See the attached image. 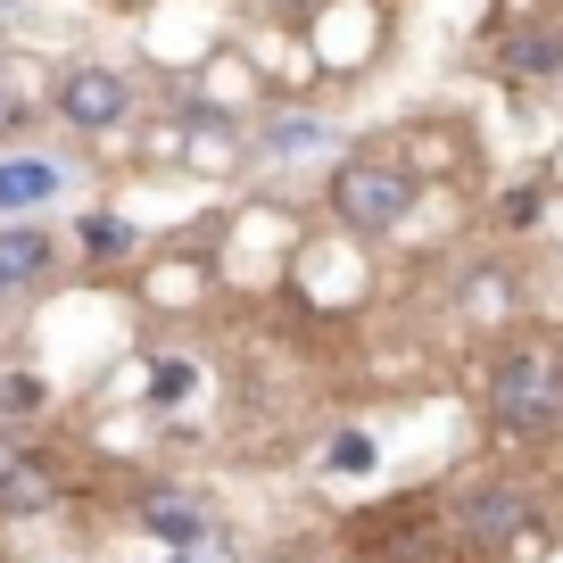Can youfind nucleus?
I'll use <instances>...</instances> for the list:
<instances>
[{
	"mask_svg": "<svg viewBox=\"0 0 563 563\" xmlns=\"http://www.w3.org/2000/svg\"><path fill=\"white\" fill-rule=\"evenodd\" d=\"M84 249H91V257H124V249H133V224H117V216H91V224H84Z\"/></svg>",
	"mask_w": 563,
	"mask_h": 563,
	"instance_id": "9b49d317",
	"label": "nucleus"
},
{
	"mask_svg": "<svg viewBox=\"0 0 563 563\" xmlns=\"http://www.w3.org/2000/svg\"><path fill=\"white\" fill-rule=\"evenodd\" d=\"M51 257H58V241H51V232H34V224L0 232V299H18V290H34V282L51 274Z\"/></svg>",
	"mask_w": 563,
	"mask_h": 563,
	"instance_id": "39448f33",
	"label": "nucleus"
},
{
	"mask_svg": "<svg viewBox=\"0 0 563 563\" xmlns=\"http://www.w3.org/2000/svg\"><path fill=\"white\" fill-rule=\"evenodd\" d=\"M58 506V473L42 456H18L0 473V514H51Z\"/></svg>",
	"mask_w": 563,
	"mask_h": 563,
	"instance_id": "0eeeda50",
	"label": "nucleus"
},
{
	"mask_svg": "<svg viewBox=\"0 0 563 563\" xmlns=\"http://www.w3.org/2000/svg\"><path fill=\"white\" fill-rule=\"evenodd\" d=\"M25 117H34L25 84H18V75H0V141H9V133H25Z\"/></svg>",
	"mask_w": 563,
	"mask_h": 563,
	"instance_id": "f8f14e48",
	"label": "nucleus"
},
{
	"mask_svg": "<svg viewBox=\"0 0 563 563\" xmlns=\"http://www.w3.org/2000/svg\"><path fill=\"white\" fill-rule=\"evenodd\" d=\"M191 382H199V373L183 365V356H166V365L150 373V398H158V406H175V398H183V389H191Z\"/></svg>",
	"mask_w": 563,
	"mask_h": 563,
	"instance_id": "ddd939ff",
	"label": "nucleus"
},
{
	"mask_svg": "<svg viewBox=\"0 0 563 563\" xmlns=\"http://www.w3.org/2000/svg\"><path fill=\"white\" fill-rule=\"evenodd\" d=\"M141 522L158 530L166 547H199V539H208V506H199L191 489H150V497H141Z\"/></svg>",
	"mask_w": 563,
	"mask_h": 563,
	"instance_id": "423d86ee",
	"label": "nucleus"
},
{
	"mask_svg": "<svg viewBox=\"0 0 563 563\" xmlns=\"http://www.w3.org/2000/svg\"><path fill=\"white\" fill-rule=\"evenodd\" d=\"M415 191H422V175L406 158H349L332 175V208H340V224H349V232L406 224V216H415Z\"/></svg>",
	"mask_w": 563,
	"mask_h": 563,
	"instance_id": "7ed1b4c3",
	"label": "nucleus"
},
{
	"mask_svg": "<svg viewBox=\"0 0 563 563\" xmlns=\"http://www.w3.org/2000/svg\"><path fill=\"white\" fill-rule=\"evenodd\" d=\"M58 166L51 158H0V208L18 216V208H42V199H58Z\"/></svg>",
	"mask_w": 563,
	"mask_h": 563,
	"instance_id": "6e6552de",
	"label": "nucleus"
},
{
	"mask_svg": "<svg viewBox=\"0 0 563 563\" xmlns=\"http://www.w3.org/2000/svg\"><path fill=\"white\" fill-rule=\"evenodd\" d=\"M555 67H563V25L555 34H522L506 51V75H555Z\"/></svg>",
	"mask_w": 563,
	"mask_h": 563,
	"instance_id": "1a4fd4ad",
	"label": "nucleus"
},
{
	"mask_svg": "<svg viewBox=\"0 0 563 563\" xmlns=\"http://www.w3.org/2000/svg\"><path fill=\"white\" fill-rule=\"evenodd\" d=\"M489 422L506 431V440H539V431H555L563 422V356L555 349H506L489 365Z\"/></svg>",
	"mask_w": 563,
	"mask_h": 563,
	"instance_id": "f257e3e1",
	"label": "nucleus"
},
{
	"mask_svg": "<svg viewBox=\"0 0 563 563\" xmlns=\"http://www.w3.org/2000/svg\"><path fill=\"white\" fill-rule=\"evenodd\" d=\"M166 563H191V555H166Z\"/></svg>",
	"mask_w": 563,
	"mask_h": 563,
	"instance_id": "dca6fc26",
	"label": "nucleus"
},
{
	"mask_svg": "<svg viewBox=\"0 0 563 563\" xmlns=\"http://www.w3.org/2000/svg\"><path fill=\"white\" fill-rule=\"evenodd\" d=\"M539 530V497L514 489V481H481L448 506V555L456 563H506L514 547Z\"/></svg>",
	"mask_w": 563,
	"mask_h": 563,
	"instance_id": "f03ea898",
	"label": "nucleus"
},
{
	"mask_svg": "<svg viewBox=\"0 0 563 563\" xmlns=\"http://www.w3.org/2000/svg\"><path fill=\"white\" fill-rule=\"evenodd\" d=\"M555 175H563V158H555Z\"/></svg>",
	"mask_w": 563,
	"mask_h": 563,
	"instance_id": "f3484780",
	"label": "nucleus"
},
{
	"mask_svg": "<svg viewBox=\"0 0 563 563\" xmlns=\"http://www.w3.org/2000/svg\"><path fill=\"white\" fill-rule=\"evenodd\" d=\"M34 406H42V382H34V373H0V431H9L18 415H34Z\"/></svg>",
	"mask_w": 563,
	"mask_h": 563,
	"instance_id": "9d476101",
	"label": "nucleus"
},
{
	"mask_svg": "<svg viewBox=\"0 0 563 563\" xmlns=\"http://www.w3.org/2000/svg\"><path fill=\"white\" fill-rule=\"evenodd\" d=\"M18 456H25V440H9V431H0V473H9Z\"/></svg>",
	"mask_w": 563,
	"mask_h": 563,
	"instance_id": "2eb2a0df",
	"label": "nucleus"
},
{
	"mask_svg": "<svg viewBox=\"0 0 563 563\" xmlns=\"http://www.w3.org/2000/svg\"><path fill=\"white\" fill-rule=\"evenodd\" d=\"M323 464H332V473H365V464H373V440H365V431H340Z\"/></svg>",
	"mask_w": 563,
	"mask_h": 563,
	"instance_id": "4468645a",
	"label": "nucleus"
},
{
	"mask_svg": "<svg viewBox=\"0 0 563 563\" xmlns=\"http://www.w3.org/2000/svg\"><path fill=\"white\" fill-rule=\"evenodd\" d=\"M124 108H133L124 75H108V67H75V75H58V117H67L75 133H108V124H124Z\"/></svg>",
	"mask_w": 563,
	"mask_h": 563,
	"instance_id": "20e7f679",
	"label": "nucleus"
}]
</instances>
